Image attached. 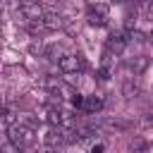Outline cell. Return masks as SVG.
<instances>
[{"mask_svg": "<svg viewBox=\"0 0 153 153\" xmlns=\"http://www.w3.org/2000/svg\"><path fill=\"white\" fill-rule=\"evenodd\" d=\"M5 131H7L10 143H12L17 151H22V148H31V146L36 143V134H33V129L26 127L24 122H17V124H12V127L5 129Z\"/></svg>", "mask_w": 153, "mask_h": 153, "instance_id": "6da1fadb", "label": "cell"}, {"mask_svg": "<svg viewBox=\"0 0 153 153\" xmlns=\"http://www.w3.org/2000/svg\"><path fill=\"white\" fill-rule=\"evenodd\" d=\"M19 12L24 14L26 22H41V19L45 17L41 0H22V2H19Z\"/></svg>", "mask_w": 153, "mask_h": 153, "instance_id": "7a4b0ae2", "label": "cell"}, {"mask_svg": "<svg viewBox=\"0 0 153 153\" xmlns=\"http://www.w3.org/2000/svg\"><path fill=\"white\" fill-rule=\"evenodd\" d=\"M108 17H110V7L105 2H96L88 10V14H86V19H88L91 26H105L108 24Z\"/></svg>", "mask_w": 153, "mask_h": 153, "instance_id": "3957f363", "label": "cell"}, {"mask_svg": "<svg viewBox=\"0 0 153 153\" xmlns=\"http://www.w3.org/2000/svg\"><path fill=\"white\" fill-rule=\"evenodd\" d=\"M57 67L67 74V72H81L84 69V57L81 55H76V53H67L60 62H57Z\"/></svg>", "mask_w": 153, "mask_h": 153, "instance_id": "277c9868", "label": "cell"}, {"mask_svg": "<svg viewBox=\"0 0 153 153\" xmlns=\"http://www.w3.org/2000/svg\"><path fill=\"white\" fill-rule=\"evenodd\" d=\"M129 41L124 38V33H120V31H112L110 36H108V43H105V48L108 50H112L115 55H120L122 50H124V45H127Z\"/></svg>", "mask_w": 153, "mask_h": 153, "instance_id": "5b68a950", "label": "cell"}, {"mask_svg": "<svg viewBox=\"0 0 153 153\" xmlns=\"http://www.w3.org/2000/svg\"><path fill=\"white\" fill-rule=\"evenodd\" d=\"M148 65H151V57H148V55H136V57L129 60V69L134 72V76L143 74V72L148 69Z\"/></svg>", "mask_w": 153, "mask_h": 153, "instance_id": "8992f818", "label": "cell"}, {"mask_svg": "<svg viewBox=\"0 0 153 153\" xmlns=\"http://www.w3.org/2000/svg\"><path fill=\"white\" fill-rule=\"evenodd\" d=\"M65 55H67L65 45H60V43H50V45H45V55H43V57H48L50 62H60Z\"/></svg>", "mask_w": 153, "mask_h": 153, "instance_id": "52a82bcc", "label": "cell"}, {"mask_svg": "<svg viewBox=\"0 0 153 153\" xmlns=\"http://www.w3.org/2000/svg\"><path fill=\"white\" fill-rule=\"evenodd\" d=\"M139 93H141V86H139V81H136V79H131V76H129V79H124V81H122V96H124V98H129V100H131V98H136Z\"/></svg>", "mask_w": 153, "mask_h": 153, "instance_id": "ba28073f", "label": "cell"}, {"mask_svg": "<svg viewBox=\"0 0 153 153\" xmlns=\"http://www.w3.org/2000/svg\"><path fill=\"white\" fill-rule=\"evenodd\" d=\"M84 110H86L88 115H98V112L103 110V98H100V96H86V98H84Z\"/></svg>", "mask_w": 153, "mask_h": 153, "instance_id": "9c48e42d", "label": "cell"}, {"mask_svg": "<svg viewBox=\"0 0 153 153\" xmlns=\"http://www.w3.org/2000/svg\"><path fill=\"white\" fill-rule=\"evenodd\" d=\"M43 24H45V29H48V31L65 29V19H62L57 12H50V14H45V17H43Z\"/></svg>", "mask_w": 153, "mask_h": 153, "instance_id": "30bf717a", "label": "cell"}, {"mask_svg": "<svg viewBox=\"0 0 153 153\" xmlns=\"http://www.w3.org/2000/svg\"><path fill=\"white\" fill-rule=\"evenodd\" d=\"M0 122H2V129H10L12 124H17V122H19V117H17V112L10 108V103H5V105H2V120H0Z\"/></svg>", "mask_w": 153, "mask_h": 153, "instance_id": "8fae6325", "label": "cell"}, {"mask_svg": "<svg viewBox=\"0 0 153 153\" xmlns=\"http://www.w3.org/2000/svg\"><path fill=\"white\" fill-rule=\"evenodd\" d=\"M100 127L112 129V131H124V129H129V122L117 120V117H110V120H100Z\"/></svg>", "mask_w": 153, "mask_h": 153, "instance_id": "7c38bea8", "label": "cell"}, {"mask_svg": "<svg viewBox=\"0 0 153 153\" xmlns=\"http://www.w3.org/2000/svg\"><path fill=\"white\" fill-rule=\"evenodd\" d=\"M2 74H5L7 79H22V76H26L24 67H19V65H5V67H2Z\"/></svg>", "mask_w": 153, "mask_h": 153, "instance_id": "4fadbf2b", "label": "cell"}, {"mask_svg": "<svg viewBox=\"0 0 153 153\" xmlns=\"http://www.w3.org/2000/svg\"><path fill=\"white\" fill-rule=\"evenodd\" d=\"M134 24H136V10L127 7V12H124V29H127V31H131V29H134Z\"/></svg>", "mask_w": 153, "mask_h": 153, "instance_id": "5bb4252c", "label": "cell"}, {"mask_svg": "<svg viewBox=\"0 0 153 153\" xmlns=\"http://www.w3.org/2000/svg\"><path fill=\"white\" fill-rule=\"evenodd\" d=\"M29 53H31V55H45V48H43L41 41H31V43H29Z\"/></svg>", "mask_w": 153, "mask_h": 153, "instance_id": "9a60e30c", "label": "cell"}, {"mask_svg": "<svg viewBox=\"0 0 153 153\" xmlns=\"http://www.w3.org/2000/svg\"><path fill=\"white\" fill-rule=\"evenodd\" d=\"M129 148H134V151H143V148H146V141H143V139H131V141H129Z\"/></svg>", "mask_w": 153, "mask_h": 153, "instance_id": "2e32d148", "label": "cell"}, {"mask_svg": "<svg viewBox=\"0 0 153 153\" xmlns=\"http://www.w3.org/2000/svg\"><path fill=\"white\" fill-rule=\"evenodd\" d=\"M41 2H45V5H55L57 0H41Z\"/></svg>", "mask_w": 153, "mask_h": 153, "instance_id": "e0dca14e", "label": "cell"}, {"mask_svg": "<svg viewBox=\"0 0 153 153\" xmlns=\"http://www.w3.org/2000/svg\"><path fill=\"white\" fill-rule=\"evenodd\" d=\"M148 43H151V45H153V31H151V36H148Z\"/></svg>", "mask_w": 153, "mask_h": 153, "instance_id": "ac0fdd59", "label": "cell"}, {"mask_svg": "<svg viewBox=\"0 0 153 153\" xmlns=\"http://www.w3.org/2000/svg\"><path fill=\"white\" fill-rule=\"evenodd\" d=\"M112 2H124V0H112Z\"/></svg>", "mask_w": 153, "mask_h": 153, "instance_id": "d6986e66", "label": "cell"}]
</instances>
